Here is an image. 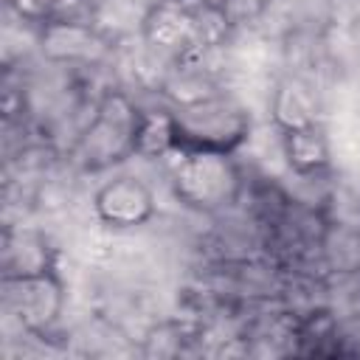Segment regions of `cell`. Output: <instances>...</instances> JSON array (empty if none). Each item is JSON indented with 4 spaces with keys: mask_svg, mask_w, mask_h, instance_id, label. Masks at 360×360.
Listing matches in <instances>:
<instances>
[{
    "mask_svg": "<svg viewBox=\"0 0 360 360\" xmlns=\"http://www.w3.org/2000/svg\"><path fill=\"white\" fill-rule=\"evenodd\" d=\"M143 110L146 98L141 93L110 82L101 90L93 115L65 149L68 166L84 180L129 166L138 158V132Z\"/></svg>",
    "mask_w": 360,
    "mask_h": 360,
    "instance_id": "cell-1",
    "label": "cell"
},
{
    "mask_svg": "<svg viewBox=\"0 0 360 360\" xmlns=\"http://www.w3.org/2000/svg\"><path fill=\"white\" fill-rule=\"evenodd\" d=\"M174 205L197 219L219 217L239 205L245 191V160L231 152L172 149L155 163Z\"/></svg>",
    "mask_w": 360,
    "mask_h": 360,
    "instance_id": "cell-2",
    "label": "cell"
},
{
    "mask_svg": "<svg viewBox=\"0 0 360 360\" xmlns=\"http://www.w3.org/2000/svg\"><path fill=\"white\" fill-rule=\"evenodd\" d=\"M174 149H208L239 155L259 124V112L236 93L222 90L211 98L169 107Z\"/></svg>",
    "mask_w": 360,
    "mask_h": 360,
    "instance_id": "cell-3",
    "label": "cell"
},
{
    "mask_svg": "<svg viewBox=\"0 0 360 360\" xmlns=\"http://www.w3.org/2000/svg\"><path fill=\"white\" fill-rule=\"evenodd\" d=\"M87 208L93 219L112 233H138L160 219V200L152 180L127 166L101 174L87 194Z\"/></svg>",
    "mask_w": 360,
    "mask_h": 360,
    "instance_id": "cell-4",
    "label": "cell"
},
{
    "mask_svg": "<svg viewBox=\"0 0 360 360\" xmlns=\"http://www.w3.org/2000/svg\"><path fill=\"white\" fill-rule=\"evenodd\" d=\"M281 174L295 183H326L338 177V158L329 121L278 132Z\"/></svg>",
    "mask_w": 360,
    "mask_h": 360,
    "instance_id": "cell-5",
    "label": "cell"
},
{
    "mask_svg": "<svg viewBox=\"0 0 360 360\" xmlns=\"http://www.w3.org/2000/svg\"><path fill=\"white\" fill-rule=\"evenodd\" d=\"M211 3L222 11L233 34L262 31L276 8V0H211Z\"/></svg>",
    "mask_w": 360,
    "mask_h": 360,
    "instance_id": "cell-6",
    "label": "cell"
},
{
    "mask_svg": "<svg viewBox=\"0 0 360 360\" xmlns=\"http://www.w3.org/2000/svg\"><path fill=\"white\" fill-rule=\"evenodd\" d=\"M11 3H17V0H3V6H11Z\"/></svg>",
    "mask_w": 360,
    "mask_h": 360,
    "instance_id": "cell-7",
    "label": "cell"
}]
</instances>
